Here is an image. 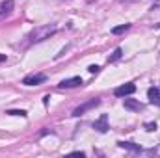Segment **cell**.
Instances as JSON below:
<instances>
[{
    "label": "cell",
    "mask_w": 160,
    "mask_h": 158,
    "mask_svg": "<svg viewBox=\"0 0 160 158\" xmlns=\"http://www.w3.org/2000/svg\"><path fill=\"white\" fill-rule=\"evenodd\" d=\"M134 91H136V86L128 82V84H123L119 87H116L114 95H116V97H128V95H132Z\"/></svg>",
    "instance_id": "277c9868"
},
{
    "label": "cell",
    "mask_w": 160,
    "mask_h": 158,
    "mask_svg": "<svg viewBox=\"0 0 160 158\" xmlns=\"http://www.w3.org/2000/svg\"><path fill=\"white\" fill-rule=\"evenodd\" d=\"M158 126H157V123H147L145 125V130H149V132H153V130H157Z\"/></svg>",
    "instance_id": "5bb4252c"
},
{
    "label": "cell",
    "mask_w": 160,
    "mask_h": 158,
    "mask_svg": "<svg viewBox=\"0 0 160 158\" xmlns=\"http://www.w3.org/2000/svg\"><path fill=\"white\" fill-rule=\"evenodd\" d=\"M125 108L127 110H130V112H142L143 110V104L140 102V101H136V99H125Z\"/></svg>",
    "instance_id": "52a82bcc"
},
{
    "label": "cell",
    "mask_w": 160,
    "mask_h": 158,
    "mask_svg": "<svg viewBox=\"0 0 160 158\" xmlns=\"http://www.w3.org/2000/svg\"><path fill=\"white\" fill-rule=\"evenodd\" d=\"M13 6H15V2H13V0H4V2L0 4V17L9 15V13L13 11Z\"/></svg>",
    "instance_id": "9c48e42d"
},
{
    "label": "cell",
    "mask_w": 160,
    "mask_h": 158,
    "mask_svg": "<svg viewBox=\"0 0 160 158\" xmlns=\"http://www.w3.org/2000/svg\"><path fill=\"white\" fill-rule=\"evenodd\" d=\"M43 82H47V75H43V73L28 75V77L22 78V84H24V86H39V84H43Z\"/></svg>",
    "instance_id": "3957f363"
},
{
    "label": "cell",
    "mask_w": 160,
    "mask_h": 158,
    "mask_svg": "<svg viewBox=\"0 0 160 158\" xmlns=\"http://www.w3.org/2000/svg\"><path fill=\"white\" fill-rule=\"evenodd\" d=\"M128 28H130V24H119V26L112 28V34H114V36H119V34H123V32H127Z\"/></svg>",
    "instance_id": "8fae6325"
},
{
    "label": "cell",
    "mask_w": 160,
    "mask_h": 158,
    "mask_svg": "<svg viewBox=\"0 0 160 158\" xmlns=\"http://www.w3.org/2000/svg\"><path fill=\"white\" fill-rule=\"evenodd\" d=\"M82 84H84V82H82L80 77H73V78L62 80V82L58 84V87H60V89H71V87H77V86H82Z\"/></svg>",
    "instance_id": "5b68a950"
},
{
    "label": "cell",
    "mask_w": 160,
    "mask_h": 158,
    "mask_svg": "<svg viewBox=\"0 0 160 158\" xmlns=\"http://www.w3.org/2000/svg\"><path fill=\"white\" fill-rule=\"evenodd\" d=\"M121 56H123V50H121V48H116V50L112 52V56L108 58V63H114V62H118Z\"/></svg>",
    "instance_id": "7c38bea8"
},
{
    "label": "cell",
    "mask_w": 160,
    "mask_h": 158,
    "mask_svg": "<svg viewBox=\"0 0 160 158\" xmlns=\"http://www.w3.org/2000/svg\"><path fill=\"white\" fill-rule=\"evenodd\" d=\"M101 104V99H89V101H86L84 104H80L78 108H75L73 110V116L75 117H80V116H84L86 112H89V110H93L95 106H99Z\"/></svg>",
    "instance_id": "7a4b0ae2"
},
{
    "label": "cell",
    "mask_w": 160,
    "mask_h": 158,
    "mask_svg": "<svg viewBox=\"0 0 160 158\" xmlns=\"http://www.w3.org/2000/svg\"><path fill=\"white\" fill-rule=\"evenodd\" d=\"M58 32L56 24H43V26H36L30 34H28V41L30 43H41V41L48 39L50 36H54Z\"/></svg>",
    "instance_id": "6da1fadb"
},
{
    "label": "cell",
    "mask_w": 160,
    "mask_h": 158,
    "mask_svg": "<svg viewBox=\"0 0 160 158\" xmlns=\"http://www.w3.org/2000/svg\"><path fill=\"white\" fill-rule=\"evenodd\" d=\"M99 69H101L99 65H89V67H88V71H89L91 75H95V73H99Z\"/></svg>",
    "instance_id": "9a60e30c"
},
{
    "label": "cell",
    "mask_w": 160,
    "mask_h": 158,
    "mask_svg": "<svg viewBox=\"0 0 160 158\" xmlns=\"http://www.w3.org/2000/svg\"><path fill=\"white\" fill-rule=\"evenodd\" d=\"M0 62H6V54H0Z\"/></svg>",
    "instance_id": "2e32d148"
},
{
    "label": "cell",
    "mask_w": 160,
    "mask_h": 158,
    "mask_svg": "<svg viewBox=\"0 0 160 158\" xmlns=\"http://www.w3.org/2000/svg\"><path fill=\"white\" fill-rule=\"evenodd\" d=\"M8 116H21V117H26V110H6Z\"/></svg>",
    "instance_id": "4fadbf2b"
},
{
    "label": "cell",
    "mask_w": 160,
    "mask_h": 158,
    "mask_svg": "<svg viewBox=\"0 0 160 158\" xmlns=\"http://www.w3.org/2000/svg\"><path fill=\"white\" fill-rule=\"evenodd\" d=\"M118 145L121 149H127V151H132V153H142V147L132 143V141H118Z\"/></svg>",
    "instance_id": "30bf717a"
},
{
    "label": "cell",
    "mask_w": 160,
    "mask_h": 158,
    "mask_svg": "<svg viewBox=\"0 0 160 158\" xmlns=\"http://www.w3.org/2000/svg\"><path fill=\"white\" fill-rule=\"evenodd\" d=\"M147 97H149V102L151 104L160 106V89L158 87H149L147 89Z\"/></svg>",
    "instance_id": "ba28073f"
},
{
    "label": "cell",
    "mask_w": 160,
    "mask_h": 158,
    "mask_svg": "<svg viewBox=\"0 0 160 158\" xmlns=\"http://www.w3.org/2000/svg\"><path fill=\"white\" fill-rule=\"evenodd\" d=\"M93 128H95V130H99V132H108V128H110V126H108V116H106V114H102L101 117L93 123Z\"/></svg>",
    "instance_id": "8992f818"
}]
</instances>
